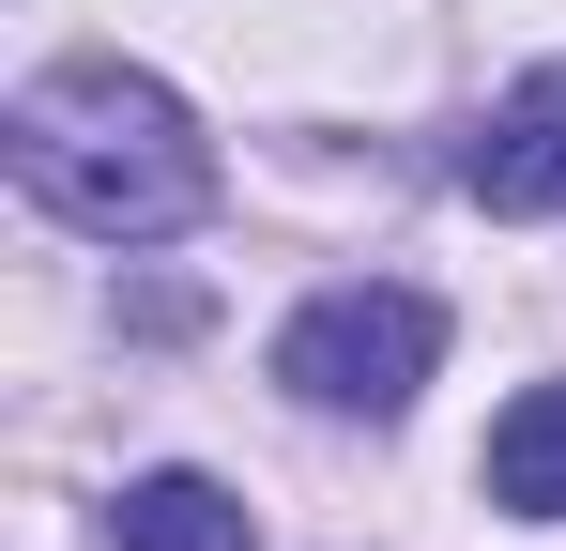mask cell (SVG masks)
<instances>
[{"label":"cell","mask_w":566,"mask_h":551,"mask_svg":"<svg viewBox=\"0 0 566 551\" xmlns=\"http://www.w3.org/2000/svg\"><path fill=\"white\" fill-rule=\"evenodd\" d=\"M490 506L505 521H566V383H521L505 414H490Z\"/></svg>","instance_id":"obj_4"},{"label":"cell","mask_w":566,"mask_h":551,"mask_svg":"<svg viewBox=\"0 0 566 551\" xmlns=\"http://www.w3.org/2000/svg\"><path fill=\"white\" fill-rule=\"evenodd\" d=\"M460 184L490 199V215H566V62H536V77L474 123Z\"/></svg>","instance_id":"obj_3"},{"label":"cell","mask_w":566,"mask_h":551,"mask_svg":"<svg viewBox=\"0 0 566 551\" xmlns=\"http://www.w3.org/2000/svg\"><path fill=\"white\" fill-rule=\"evenodd\" d=\"M429 367H444V306L429 291H306L276 322V383L322 398V414H398Z\"/></svg>","instance_id":"obj_2"},{"label":"cell","mask_w":566,"mask_h":551,"mask_svg":"<svg viewBox=\"0 0 566 551\" xmlns=\"http://www.w3.org/2000/svg\"><path fill=\"white\" fill-rule=\"evenodd\" d=\"M107 537L123 551H245V490H214V475H138V490L107 506Z\"/></svg>","instance_id":"obj_5"},{"label":"cell","mask_w":566,"mask_h":551,"mask_svg":"<svg viewBox=\"0 0 566 551\" xmlns=\"http://www.w3.org/2000/svg\"><path fill=\"white\" fill-rule=\"evenodd\" d=\"M0 154L93 246H169V230H199V199H214V154H199L185 92L138 77V62H46V77L15 92Z\"/></svg>","instance_id":"obj_1"}]
</instances>
